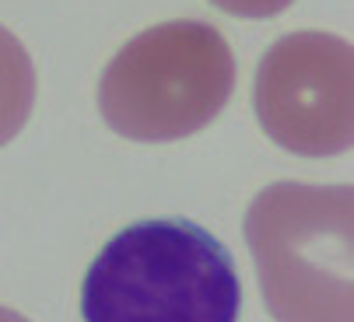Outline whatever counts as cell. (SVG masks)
I'll use <instances>...</instances> for the list:
<instances>
[{
    "mask_svg": "<svg viewBox=\"0 0 354 322\" xmlns=\"http://www.w3.org/2000/svg\"><path fill=\"white\" fill-rule=\"evenodd\" d=\"M228 249L193 221H137L113 235L81 284L84 322H239Z\"/></svg>",
    "mask_w": 354,
    "mask_h": 322,
    "instance_id": "cell-1",
    "label": "cell"
},
{
    "mask_svg": "<svg viewBox=\"0 0 354 322\" xmlns=\"http://www.w3.org/2000/svg\"><path fill=\"white\" fill-rule=\"evenodd\" d=\"M351 231V182H274L252 200L245 242L277 322H354Z\"/></svg>",
    "mask_w": 354,
    "mask_h": 322,
    "instance_id": "cell-2",
    "label": "cell"
},
{
    "mask_svg": "<svg viewBox=\"0 0 354 322\" xmlns=\"http://www.w3.org/2000/svg\"><path fill=\"white\" fill-rule=\"evenodd\" d=\"M235 91L228 39L207 21H165L130 39L98 84L102 120L127 140L165 144L200 133Z\"/></svg>",
    "mask_w": 354,
    "mask_h": 322,
    "instance_id": "cell-3",
    "label": "cell"
},
{
    "mask_svg": "<svg viewBox=\"0 0 354 322\" xmlns=\"http://www.w3.org/2000/svg\"><path fill=\"white\" fill-rule=\"evenodd\" d=\"M252 105L263 133L301 158L354 144V53L330 32H291L260 60Z\"/></svg>",
    "mask_w": 354,
    "mask_h": 322,
    "instance_id": "cell-4",
    "label": "cell"
},
{
    "mask_svg": "<svg viewBox=\"0 0 354 322\" xmlns=\"http://www.w3.org/2000/svg\"><path fill=\"white\" fill-rule=\"evenodd\" d=\"M35 67L21 39L0 25V147L11 144L32 116Z\"/></svg>",
    "mask_w": 354,
    "mask_h": 322,
    "instance_id": "cell-5",
    "label": "cell"
},
{
    "mask_svg": "<svg viewBox=\"0 0 354 322\" xmlns=\"http://www.w3.org/2000/svg\"><path fill=\"white\" fill-rule=\"evenodd\" d=\"M211 4L235 18H274V15L288 11L295 0H211Z\"/></svg>",
    "mask_w": 354,
    "mask_h": 322,
    "instance_id": "cell-6",
    "label": "cell"
},
{
    "mask_svg": "<svg viewBox=\"0 0 354 322\" xmlns=\"http://www.w3.org/2000/svg\"><path fill=\"white\" fill-rule=\"evenodd\" d=\"M0 322H28L21 312H15V308H4V305H0Z\"/></svg>",
    "mask_w": 354,
    "mask_h": 322,
    "instance_id": "cell-7",
    "label": "cell"
}]
</instances>
